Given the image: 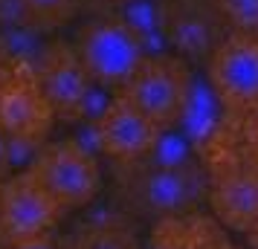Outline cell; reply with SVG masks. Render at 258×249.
<instances>
[{"label": "cell", "instance_id": "obj_1", "mask_svg": "<svg viewBox=\"0 0 258 249\" xmlns=\"http://www.w3.org/2000/svg\"><path fill=\"white\" fill-rule=\"evenodd\" d=\"M206 203L212 217L232 232H249L258 223V136L255 122L223 116L218 136L203 151Z\"/></svg>", "mask_w": 258, "mask_h": 249}, {"label": "cell", "instance_id": "obj_2", "mask_svg": "<svg viewBox=\"0 0 258 249\" xmlns=\"http://www.w3.org/2000/svg\"><path fill=\"white\" fill-rule=\"evenodd\" d=\"M116 197L134 217H174L195 212L200 197H206V174L186 165H157V162H125L116 168Z\"/></svg>", "mask_w": 258, "mask_h": 249}, {"label": "cell", "instance_id": "obj_3", "mask_svg": "<svg viewBox=\"0 0 258 249\" xmlns=\"http://www.w3.org/2000/svg\"><path fill=\"white\" fill-rule=\"evenodd\" d=\"M206 81L229 122H258V35L229 32L206 58Z\"/></svg>", "mask_w": 258, "mask_h": 249}, {"label": "cell", "instance_id": "obj_4", "mask_svg": "<svg viewBox=\"0 0 258 249\" xmlns=\"http://www.w3.org/2000/svg\"><path fill=\"white\" fill-rule=\"evenodd\" d=\"M55 122L38 75L26 64L0 67V128L9 136V151L35 148L41 151Z\"/></svg>", "mask_w": 258, "mask_h": 249}, {"label": "cell", "instance_id": "obj_5", "mask_svg": "<svg viewBox=\"0 0 258 249\" xmlns=\"http://www.w3.org/2000/svg\"><path fill=\"white\" fill-rule=\"evenodd\" d=\"M188 81H191V70L186 58L174 52H163L142 61L116 93L128 99L137 110H142L160 131H168L177 128Z\"/></svg>", "mask_w": 258, "mask_h": 249}, {"label": "cell", "instance_id": "obj_6", "mask_svg": "<svg viewBox=\"0 0 258 249\" xmlns=\"http://www.w3.org/2000/svg\"><path fill=\"white\" fill-rule=\"evenodd\" d=\"M29 174L49 191V197L64 212L90 206L102 183V171L93 151H87L76 139L44 142V148L32 156Z\"/></svg>", "mask_w": 258, "mask_h": 249}, {"label": "cell", "instance_id": "obj_7", "mask_svg": "<svg viewBox=\"0 0 258 249\" xmlns=\"http://www.w3.org/2000/svg\"><path fill=\"white\" fill-rule=\"evenodd\" d=\"M76 52H79L87 75L113 93L145 61L142 41L110 15L84 26L76 38Z\"/></svg>", "mask_w": 258, "mask_h": 249}, {"label": "cell", "instance_id": "obj_8", "mask_svg": "<svg viewBox=\"0 0 258 249\" xmlns=\"http://www.w3.org/2000/svg\"><path fill=\"white\" fill-rule=\"evenodd\" d=\"M61 214L64 209L29 174V168L3 177L0 183V243L3 246H18V243L47 237L52 226L61 220Z\"/></svg>", "mask_w": 258, "mask_h": 249}, {"label": "cell", "instance_id": "obj_9", "mask_svg": "<svg viewBox=\"0 0 258 249\" xmlns=\"http://www.w3.org/2000/svg\"><path fill=\"white\" fill-rule=\"evenodd\" d=\"M35 75L55 119L79 122L84 99L93 87V78L87 75L76 47L64 44V41H49L44 58L38 61L35 67Z\"/></svg>", "mask_w": 258, "mask_h": 249}, {"label": "cell", "instance_id": "obj_10", "mask_svg": "<svg viewBox=\"0 0 258 249\" xmlns=\"http://www.w3.org/2000/svg\"><path fill=\"white\" fill-rule=\"evenodd\" d=\"M93 125H96L99 151L107 154L119 165L148 156L151 148L157 145V139H160V133H163L142 110H137L119 93L110 99V105L102 110V116L96 119Z\"/></svg>", "mask_w": 258, "mask_h": 249}, {"label": "cell", "instance_id": "obj_11", "mask_svg": "<svg viewBox=\"0 0 258 249\" xmlns=\"http://www.w3.org/2000/svg\"><path fill=\"white\" fill-rule=\"evenodd\" d=\"M229 26L223 24L212 0H168V21L165 35L168 47L180 58L206 61L212 49L221 44Z\"/></svg>", "mask_w": 258, "mask_h": 249}, {"label": "cell", "instance_id": "obj_12", "mask_svg": "<svg viewBox=\"0 0 258 249\" xmlns=\"http://www.w3.org/2000/svg\"><path fill=\"white\" fill-rule=\"evenodd\" d=\"M218 226L221 223L215 217H203L198 212L160 217L154 220L148 249H200Z\"/></svg>", "mask_w": 258, "mask_h": 249}, {"label": "cell", "instance_id": "obj_13", "mask_svg": "<svg viewBox=\"0 0 258 249\" xmlns=\"http://www.w3.org/2000/svg\"><path fill=\"white\" fill-rule=\"evenodd\" d=\"M110 18L125 24L140 38L163 35L165 21H168V0H110Z\"/></svg>", "mask_w": 258, "mask_h": 249}, {"label": "cell", "instance_id": "obj_14", "mask_svg": "<svg viewBox=\"0 0 258 249\" xmlns=\"http://www.w3.org/2000/svg\"><path fill=\"white\" fill-rule=\"evenodd\" d=\"M44 35H47V29H41L38 24L0 26V61L3 64H26L35 70L49 47Z\"/></svg>", "mask_w": 258, "mask_h": 249}, {"label": "cell", "instance_id": "obj_15", "mask_svg": "<svg viewBox=\"0 0 258 249\" xmlns=\"http://www.w3.org/2000/svg\"><path fill=\"white\" fill-rule=\"evenodd\" d=\"M64 249H142V240L128 217H105L82 229Z\"/></svg>", "mask_w": 258, "mask_h": 249}, {"label": "cell", "instance_id": "obj_16", "mask_svg": "<svg viewBox=\"0 0 258 249\" xmlns=\"http://www.w3.org/2000/svg\"><path fill=\"white\" fill-rule=\"evenodd\" d=\"M21 3L26 6L32 24H38L47 32L64 26L79 9V0H21Z\"/></svg>", "mask_w": 258, "mask_h": 249}, {"label": "cell", "instance_id": "obj_17", "mask_svg": "<svg viewBox=\"0 0 258 249\" xmlns=\"http://www.w3.org/2000/svg\"><path fill=\"white\" fill-rule=\"evenodd\" d=\"M229 32L258 35V0H212Z\"/></svg>", "mask_w": 258, "mask_h": 249}, {"label": "cell", "instance_id": "obj_18", "mask_svg": "<svg viewBox=\"0 0 258 249\" xmlns=\"http://www.w3.org/2000/svg\"><path fill=\"white\" fill-rule=\"evenodd\" d=\"M21 24H32L24 3L21 0H0V26H21Z\"/></svg>", "mask_w": 258, "mask_h": 249}, {"label": "cell", "instance_id": "obj_19", "mask_svg": "<svg viewBox=\"0 0 258 249\" xmlns=\"http://www.w3.org/2000/svg\"><path fill=\"white\" fill-rule=\"evenodd\" d=\"M200 249H241V246H235L232 240L226 237V229H223V226H218V229L206 237V243H203Z\"/></svg>", "mask_w": 258, "mask_h": 249}, {"label": "cell", "instance_id": "obj_20", "mask_svg": "<svg viewBox=\"0 0 258 249\" xmlns=\"http://www.w3.org/2000/svg\"><path fill=\"white\" fill-rule=\"evenodd\" d=\"M9 168H12V151H9V136L0 128V180L9 177Z\"/></svg>", "mask_w": 258, "mask_h": 249}, {"label": "cell", "instance_id": "obj_21", "mask_svg": "<svg viewBox=\"0 0 258 249\" xmlns=\"http://www.w3.org/2000/svg\"><path fill=\"white\" fill-rule=\"evenodd\" d=\"M246 235V243H249V249H258V223L249 229V232H244Z\"/></svg>", "mask_w": 258, "mask_h": 249}, {"label": "cell", "instance_id": "obj_22", "mask_svg": "<svg viewBox=\"0 0 258 249\" xmlns=\"http://www.w3.org/2000/svg\"><path fill=\"white\" fill-rule=\"evenodd\" d=\"M255 136H258V122H255Z\"/></svg>", "mask_w": 258, "mask_h": 249}, {"label": "cell", "instance_id": "obj_23", "mask_svg": "<svg viewBox=\"0 0 258 249\" xmlns=\"http://www.w3.org/2000/svg\"><path fill=\"white\" fill-rule=\"evenodd\" d=\"M0 67H3V61H0Z\"/></svg>", "mask_w": 258, "mask_h": 249}, {"label": "cell", "instance_id": "obj_24", "mask_svg": "<svg viewBox=\"0 0 258 249\" xmlns=\"http://www.w3.org/2000/svg\"><path fill=\"white\" fill-rule=\"evenodd\" d=\"M0 183H3V180H0Z\"/></svg>", "mask_w": 258, "mask_h": 249}]
</instances>
